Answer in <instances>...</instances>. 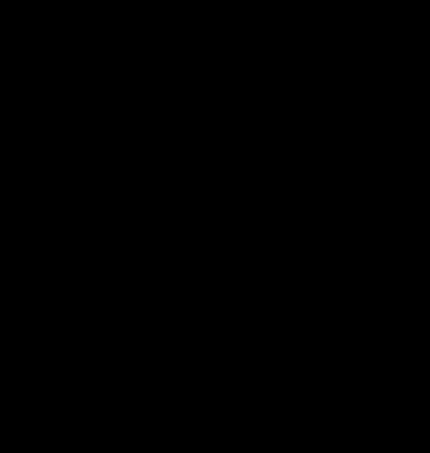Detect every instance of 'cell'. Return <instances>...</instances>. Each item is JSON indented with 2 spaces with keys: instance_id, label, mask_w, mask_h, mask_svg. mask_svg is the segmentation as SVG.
I'll list each match as a JSON object with an SVG mask.
<instances>
[]
</instances>
